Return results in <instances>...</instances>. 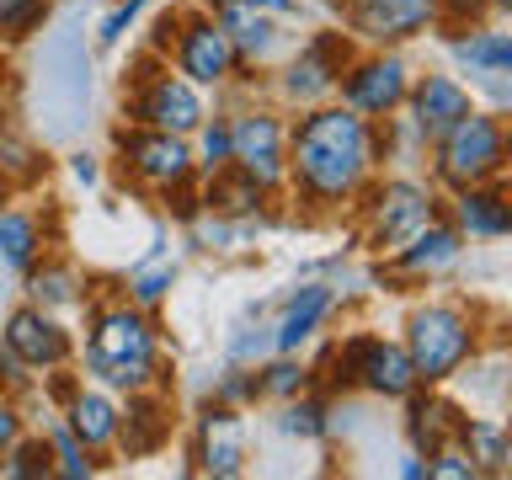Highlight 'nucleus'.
I'll list each match as a JSON object with an SVG mask.
<instances>
[{"label":"nucleus","instance_id":"obj_1","mask_svg":"<svg viewBox=\"0 0 512 480\" xmlns=\"http://www.w3.org/2000/svg\"><path fill=\"white\" fill-rule=\"evenodd\" d=\"M368 166V128L358 112H315L299 123L294 134V171L304 192L315 198H342L358 187V176Z\"/></svg>","mask_w":512,"mask_h":480},{"label":"nucleus","instance_id":"obj_2","mask_svg":"<svg viewBox=\"0 0 512 480\" xmlns=\"http://www.w3.org/2000/svg\"><path fill=\"white\" fill-rule=\"evenodd\" d=\"M86 363H91V374H102L107 384H118V390H139L155 368V336L144 326V315H134V310L102 315Z\"/></svg>","mask_w":512,"mask_h":480},{"label":"nucleus","instance_id":"obj_3","mask_svg":"<svg viewBox=\"0 0 512 480\" xmlns=\"http://www.w3.org/2000/svg\"><path fill=\"white\" fill-rule=\"evenodd\" d=\"M502 155H507L502 123L486 118V112H475V107L438 139V171H443V182H454V187L486 182V176L502 166Z\"/></svg>","mask_w":512,"mask_h":480},{"label":"nucleus","instance_id":"obj_4","mask_svg":"<svg viewBox=\"0 0 512 480\" xmlns=\"http://www.w3.org/2000/svg\"><path fill=\"white\" fill-rule=\"evenodd\" d=\"M475 347V331L470 320L459 310H448V304H432V310H416L411 315V363H416V379H448L454 368L470 358Z\"/></svg>","mask_w":512,"mask_h":480},{"label":"nucleus","instance_id":"obj_5","mask_svg":"<svg viewBox=\"0 0 512 480\" xmlns=\"http://www.w3.org/2000/svg\"><path fill=\"white\" fill-rule=\"evenodd\" d=\"M230 160H240V171L256 187H272L283 176V128L267 112H251L230 128Z\"/></svg>","mask_w":512,"mask_h":480},{"label":"nucleus","instance_id":"obj_6","mask_svg":"<svg viewBox=\"0 0 512 480\" xmlns=\"http://www.w3.org/2000/svg\"><path fill=\"white\" fill-rule=\"evenodd\" d=\"M432 224V198L416 182H390L374 198V246H406V240Z\"/></svg>","mask_w":512,"mask_h":480},{"label":"nucleus","instance_id":"obj_7","mask_svg":"<svg viewBox=\"0 0 512 480\" xmlns=\"http://www.w3.org/2000/svg\"><path fill=\"white\" fill-rule=\"evenodd\" d=\"M123 155H128V166H134L144 182H155V187H176V182H187V171H192V155H187V144L166 134V128H155V134H123Z\"/></svg>","mask_w":512,"mask_h":480},{"label":"nucleus","instance_id":"obj_8","mask_svg":"<svg viewBox=\"0 0 512 480\" xmlns=\"http://www.w3.org/2000/svg\"><path fill=\"white\" fill-rule=\"evenodd\" d=\"M347 363L374 395H411L416 390V363L406 347H390V342H352L347 347Z\"/></svg>","mask_w":512,"mask_h":480},{"label":"nucleus","instance_id":"obj_9","mask_svg":"<svg viewBox=\"0 0 512 480\" xmlns=\"http://www.w3.org/2000/svg\"><path fill=\"white\" fill-rule=\"evenodd\" d=\"M438 16V0H352V27L363 38H411Z\"/></svg>","mask_w":512,"mask_h":480},{"label":"nucleus","instance_id":"obj_10","mask_svg":"<svg viewBox=\"0 0 512 480\" xmlns=\"http://www.w3.org/2000/svg\"><path fill=\"white\" fill-rule=\"evenodd\" d=\"M464 112H470V96H464L459 80L448 75H427L422 86H416V102H411V118H416V134L427 144H438L448 128H454Z\"/></svg>","mask_w":512,"mask_h":480},{"label":"nucleus","instance_id":"obj_11","mask_svg":"<svg viewBox=\"0 0 512 480\" xmlns=\"http://www.w3.org/2000/svg\"><path fill=\"white\" fill-rule=\"evenodd\" d=\"M6 347H11L22 363H32V368L70 358V336H64L43 310H16V315L6 320Z\"/></svg>","mask_w":512,"mask_h":480},{"label":"nucleus","instance_id":"obj_12","mask_svg":"<svg viewBox=\"0 0 512 480\" xmlns=\"http://www.w3.org/2000/svg\"><path fill=\"white\" fill-rule=\"evenodd\" d=\"M139 118H144V123H155V128H166V134H192V128L203 123V102L192 96L187 80L160 75L155 86L139 96Z\"/></svg>","mask_w":512,"mask_h":480},{"label":"nucleus","instance_id":"obj_13","mask_svg":"<svg viewBox=\"0 0 512 480\" xmlns=\"http://www.w3.org/2000/svg\"><path fill=\"white\" fill-rule=\"evenodd\" d=\"M352 112H390L406 96V64L400 59H368L342 80Z\"/></svg>","mask_w":512,"mask_h":480},{"label":"nucleus","instance_id":"obj_14","mask_svg":"<svg viewBox=\"0 0 512 480\" xmlns=\"http://www.w3.org/2000/svg\"><path fill=\"white\" fill-rule=\"evenodd\" d=\"M230 64H235V43L224 38L214 22H203V16L187 22V32H182V75L214 86V80L230 75Z\"/></svg>","mask_w":512,"mask_h":480},{"label":"nucleus","instance_id":"obj_15","mask_svg":"<svg viewBox=\"0 0 512 480\" xmlns=\"http://www.w3.org/2000/svg\"><path fill=\"white\" fill-rule=\"evenodd\" d=\"M240 459H246L240 422H235L230 411H208V422H203V470L208 475H235Z\"/></svg>","mask_w":512,"mask_h":480},{"label":"nucleus","instance_id":"obj_16","mask_svg":"<svg viewBox=\"0 0 512 480\" xmlns=\"http://www.w3.org/2000/svg\"><path fill=\"white\" fill-rule=\"evenodd\" d=\"M336 75H342V59H336V38H320L310 54H304L294 70H288V91L294 96H320V91H331L336 86Z\"/></svg>","mask_w":512,"mask_h":480},{"label":"nucleus","instance_id":"obj_17","mask_svg":"<svg viewBox=\"0 0 512 480\" xmlns=\"http://www.w3.org/2000/svg\"><path fill=\"white\" fill-rule=\"evenodd\" d=\"M326 310H331V294H326V288H299V299L288 304V315L278 320V347L294 352L304 336H310L320 320H326Z\"/></svg>","mask_w":512,"mask_h":480},{"label":"nucleus","instance_id":"obj_18","mask_svg":"<svg viewBox=\"0 0 512 480\" xmlns=\"http://www.w3.org/2000/svg\"><path fill=\"white\" fill-rule=\"evenodd\" d=\"M459 224L470 235H507L512 230V214H507V203H502V192H475V187H464V198H459Z\"/></svg>","mask_w":512,"mask_h":480},{"label":"nucleus","instance_id":"obj_19","mask_svg":"<svg viewBox=\"0 0 512 480\" xmlns=\"http://www.w3.org/2000/svg\"><path fill=\"white\" fill-rule=\"evenodd\" d=\"M70 432H75V438L86 443V448L118 438V411H112V400H102V395H75V406H70Z\"/></svg>","mask_w":512,"mask_h":480},{"label":"nucleus","instance_id":"obj_20","mask_svg":"<svg viewBox=\"0 0 512 480\" xmlns=\"http://www.w3.org/2000/svg\"><path fill=\"white\" fill-rule=\"evenodd\" d=\"M219 32L230 43H240L246 54H267V43H272V27L246 6V0H224L219 6Z\"/></svg>","mask_w":512,"mask_h":480},{"label":"nucleus","instance_id":"obj_21","mask_svg":"<svg viewBox=\"0 0 512 480\" xmlns=\"http://www.w3.org/2000/svg\"><path fill=\"white\" fill-rule=\"evenodd\" d=\"M32 256H38V224L27 214H0V267L27 272Z\"/></svg>","mask_w":512,"mask_h":480},{"label":"nucleus","instance_id":"obj_22","mask_svg":"<svg viewBox=\"0 0 512 480\" xmlns=\"http://www.w3.org/2000/svg\"><path fill=\"white\" fill-rule=\"evenodd\" d=\"M454 256H459V235H454V230H432V224H422V230L406 240V256H400V262L422 272V267H448Z\"/></svg>","mask_w":512,"mask_h":480},{"label":"nucleus","instance_id":"obj_23","mask_svg":"<svg viewBox=\"0 0 512 480\" xmlns=\"http://www.w3.org/2000/svg\"><path fill=\"white\" fill-rule=\"evenodd\" d=\"M160 438H166V411H160V400H134L128 427H123L128 454H155Z\"/></svg>","mask_w":512,"mask_h":480},{"label":"nucleus","instance_id":"obj_24","mask_svg":"<svg viewBox=\"0 0 512 480\" xmlns=\"http://www.w3.org/2000/svg\"><path fill=\"white\" fill-rule=\"evenodd\" d=\"M459 59H470L475 70H486V75H502L512 64V38L507 32H475V38L459 43Z\"/></svg>","mask_w":512,"mask_h":480},{"label":"nucleus","instance_id":"obj_25","mask_svg":"<svg viewBox=\"0 0 512 480\" xmlns=\"http://www.w3.org/2000/svg\"><path fill=\"white\" fill-rule=\"evenodd\" d=\"M256 187L246 171H240V182H224V176H214V187H208V203L224 208V214H246V208H256Z\"/></svg>","mask_w":512,"mask_h":480},{"label":"nucleus","instance_id":"obj_26","mask_svg":"<svg viewBox=\"0 0 512 480\" xmlns=\"http://www.w3.org/2000/svg\"><path fill=\"white\" fill-rule=\"evenodd\" d=\"M459 438L475 448V459L486 464V470H502L507 464V438L496 427H486V422H470V427H459Z\"/></svg>","mask_w":512,"mask_h":480},{"label":"nucleus","instance_id":"obj_27","mask_svg":"<svg viewBox=\"0 0 512 480\" xmlns=\"http://www.w3.org/2000/svg\"><path fill=\"white\" fill-rule=\"evenodd\" d=\"M38 22H43V0H0V32L27 38Z\"/></svg>","mask_w":512,"mask_h":480},{"label":"nucleus","instance_id":"obj_28","mask_svg":"<svg viewBox=\"0 0 512 480\" xmlns=\"http://www.w3.org/2000/svg\"><path fill=\"white\" fill-rule=\"evenodd\" d=\"M32 299H38V304H70V299H75L70 272H64V267H43V272H32Z\"/></svg>","mask_w":512,"mask_h":480},{"label":"nucleus","instance_id":"obj_29","mask_svg":"<svg viewBox=\"0 0 512 480\" xmlns=\"http://www.w3.org/2000/svg\"><path fill=\"white\" fill-rule=\"evenodd\" d=\"M48 459H54V454H48V443H22L6 459V475H48V470H54Z\"/></svg>","mask_w":512,"mask_h":480},{"label":"nucleus","instance_id":"obj_30","mask_svg":"<svg viewBox=\"0 0 512 480\" xmlns=\"http://www.w3.org/2000/svg\"><path fill=\"white\" fill-rule=\"evenodd\" d=\"M54 454H59V470H64V475H91V459L80 454V438H75L70 427L54 432Z\"/></svg>","mask_w":512,"mask_h":480},{"label":"nucleus","instance_id":"obj_31","mask_svg":"<svg viewBox=\"0 0 512 480\" xmlns=\"http://www.w3.org/2000/svg\"><path fill=\"white\" fill-rule=\"evenodd\" d=\"M427 475H448V480H475L480 470L464 454H448V448H432V459H427Z\"/></svg>","mask_w":512,"mask_h":480},{"label":"nucleus","instance_id":"obj_32","mask_svg":"<svg viewBox=\"0 0 512 480\" xmlns=\"http://www.w3.org/2000/svg\"><path fill=\"white\" fill-rule=\"evenodd\" d=\"M203 166H208V171H224V166H230V128H224V123H214V128L203 134Z\"/></svg>","mask_w":512,"mask_h":480},{"label":"nucleus","instance_id":"obj_33","mask_svg":"<svg viewBox=\"0 0 512 480\" xmlns=\"http://www.w3.org/2000/svg\"><path fill=\"white\" fill-rule=\"evenodd\" d=\"M171 278H176V267H155V272H144V278L134 283V299H139V304H155V299L171 288Z\"/></svg>","mask_w":512,"mask_h":480},{"label":"nucleus","instance_id":"obj_34","mask_svg":"<svg viewBox=\"0 0 512 480\" xmlns=\"http://www.w3.org/2000/svg\"><path fill=\"white\" fill-rule=\"evenodd\" d=\"M320 427H326V422H320V406H294V411H283V432H299V438H315Z\"/></svg>","mask_w":512,"mask_h":480},{"label":"nucleus","instance_id":"obj_35","mask_svg":"<svg viewBox=\"0 0 512 480\" xmlns=\"http://www.w3.org/2000/svg\"><path fill=\"white\" fill-rule=\"evenodd\" d=\"M304 384V368H294V363H278L272 368V374L262 379V390H272V395H294Z\"/></svg>","mask_w":512,"mask_h":480},{"label":"nucleus","instance_id":"obj_36","mask_svg":"<svg viewBox=\"0 0 512 480\" xmlns=\"http://www.w3.org/2000/svg\"><path fill=\"white\" fill-rule=\"evenodd\" d=\"M134 16H139V0H128V6H118V11H112L107 22H102V43H118V38H123V27L134 22Z\"/></svg>","mask_w":512,"mask_h":480},{"label":"nucleus","instance_id":"obj_37","mask_svg":"<svg viewBox=\"0 0 512 480\" xmlns=\"http://www.w3.org/2000/svg\"><path fill=\"white\" fill-rule=\"evenodd\" d=\"M11 443H16V411L6 406V400H0V454H6Z\"/></svg>","mask_w":512,"mask_h":480},{"label":"nucleus","instance_id":"obj_38","mask_svg":"<svg viewBox=\"0 0 512 480\" xmlns=\"http://www.w3.org/2000/svg\"><path fill=\"white\" fill-rule=\"evenodd\" d=\"M75 176H80V182H91V176H96V166H91V155H80V160H75Z\"/></svg>","mask_w":512,"mask_h":480},{"label":"nucleus","instance_id":"obj_39","mask_svg":"<svg viewBox=\"0 0 512 480\" xmlns=\"http://www.w3.org/2000/svg\"><path fill=\"white\" fill-rule=\"evenodd\" d=\"M246 6H267V11H294V0H246Z\"/></svg>","mask_w":512,"mask_h":480},{"label":"nucleus","instance_id":"obj_40","mask_svg":"<svg viewBox=\"0 0 512 480\" xmlns=\"http://www.w3.org/2000/svg\"><path fill=\"white\" fill-rule=\"evenodd\" d=\"M486 0H454V11H480Z\"/></svg>","mask_w":512,"mask_h":480},{"label":"nucleus","instance_id":"obj_41","mask_svg":"<svg viewBox=\"0 0 512 480\" xmlns=\"http://www.w3.org/2000/svg\"><path fill=\"white\" fill-rule=\"evenodd\" d=\"M0 80H6V64H0Z\"/></svg>","mask_w":512,"mask_h":480}]
</instances>
